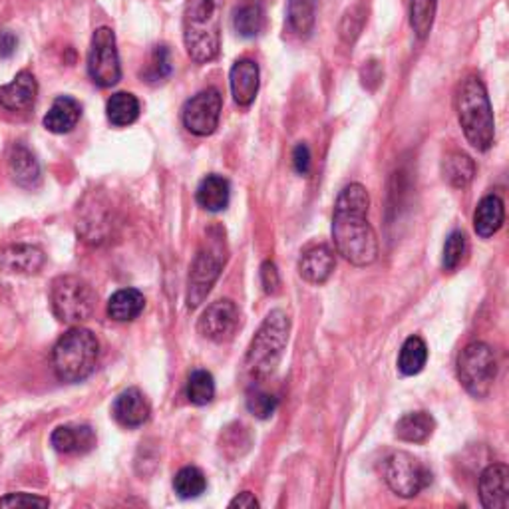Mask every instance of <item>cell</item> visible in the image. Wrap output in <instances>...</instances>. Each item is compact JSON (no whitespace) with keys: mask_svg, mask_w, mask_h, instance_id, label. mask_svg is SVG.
Returning <instances> with one entry per match:
<instances>
[{"mask_svg":"<svg viewBox=\"0 0 509 509\" xmlns=\"http://www.w3.org/2000/svg\"><path fill=\"white\" fill-rule=\"evenodd\" d=\"M50 304L56 319L62 323L88 321L95 309V293L80 277L66 275L52 281Z\"/></svg>","mask_w":509,"mask_h":509,"instance_id":"52a82bcc","label":"cell"},{"mask_svg":"<svg viewBox=\"0 0 509 509\" xmlns=\"http://www.w3.org/2000/svg\"><path fill=\"white\" fill-rule=\"evenodd\" d=\"M88 74L100 88H112L122 78L116 34L108 26H100L94 31L88 52Z\"/></svg>","mask_w":509,"mask_h":509,"instance_id":"30bf717a","label":"cell"},{"mask_svg":"<svg viewBox=\"0 0 509 509\" xmlns=\"http://www.w3.org/2000/svg\"><path fill=\"white\" fill-rule=\"evenodd\" d=\"M44 265L42 249L34 245H13L0 257V267L8 273L16 275H34Z\"/></svg>","mask_w":509,"mask_h":509,"instance_id":"44dd1931","label":"cell"},{"mask_svg":"<svg viewBox=\"0 0 509 509\" xmlns=\"http://www.w3.org/2000/svg\"><path fill=\"white\" fill-rule=\"evenodd\" d=\"M334 253L329 245H314L306 249L299 261V273L306 283L323 285L334 271Z\"/></svg>","mask_w":509,"mask_h":509,"instance_id":"ac0fdd59","label":"cell"},{"mask_svg":"<svg viewBox=\"0 0 509 509\" xmlns=\"http://www.w3.org/2000/svg\"><path fill=\"white\" fill-rule=\"evenodd\" d=\"M100 342L95 334L82 326H72L52 349V370L66 384L84 382L98 367Z\"/></svg>","mask_w":509,"mask_h":509,"instance_id":"5b68a950","label":"cell"},{"mask_svg":"<svg viewBox=\"0 0 509 509\" xmlns=\"http://www.w3.org/2000/svg\"><path fill=\"white\" fill-rule=\"evenodd\" d=\"M239 323H241V314H239L237 304L233 301L223 299L207 306L197 323V331L207 341L227 342L235 336Z\"/></svg>","mask_w":509,"mask_h":509,"instance_id":"7c38bea8","label":"cell"},{"mask_svg":"<svg viewBox=\"0 0 509 509\" xmlns=\"http://www.w3.org/2000/svg\"><path fill=\"white\" fill-rule=\"evenodd\" d=\"M233 28L241 38H255L265 28V8L259 3H247L233 13Z\"/></svg>","mask_w":509,"mask_h":509,"instance_id":"f1b7e54d","label":"cell"},{"mask_svg":"<svg viewBox=\"0 0 509 509\" xmlns=\"http://www.w3.org/2000/svg\"><path fill=\"white\" fill-rule=\"evenodd\" d=\"M221 108H223V98H221L217 88L201 90L184 105V112H181L184 126L194 133V136H211L219 126Z\"/></svg>","mask_w":509,"mask_h":509,"instance_id":"8fae6325","label":"cell"},{"mask_svg":"<svg viewBox=\"0 0 509 509\" xmlns=\"http://www.w3.org/2000/svg\"><path fill=\"white\" fill-rule=\"evenodd\" d=\"M261 283L267 295H277L281 289V275L277 271V265L273 261H265L261 265Z\"/></svg>","mask_w":509,"mask_h":509,"instance_id":"f35d334b","label":"cell"},{"mask_svg":"<svg viewBox=\"0 0 509 509\" xmlns=\"http://www.w3.org/2000/svg\"><path fill=\"white\" fill-rule=\"evenodd\" d=\"M438 0H410V26L420 41H426L436 18Z\"/></svg>","mask_w":509,"mask_h":509,"instance_id":"f546056e","label":"cell"},{"mask_svg":"<svg viewBox=\"0 0 509 509\" xmlns=\"http://www.w3.org/2000/svg\"><path fill=\"white\" fill-rule=\"evenodd\" d=\"M229 507L257 509V507H259V502H257V497H255L251 492H243V494H239L235 499H232V502H229Z\"/></svg>","mask_w":509,"mask_h":509,"instance_id":"b9f144b4","label":"cell"},{"mask_svg":"<svg viewBox=\"0 0 509 509\" xmlns=\"http://www.w3.org/2000/svg\"><path fill=\"white\" fill-rule=\"evenodd\" d=\"M384 479L400 497H414L432 482V472L408 451H394L384 459Z\"/></svg>","mask_w":509,"mask_h":509,"instance_id":"9c48e42d","label":"cell"},{"mask_svg":"<svg viewBox=\"0 0 509 509\" xmlns=\"http://www.w3.org/2000/svg\"><path fill=\"white\" fill-rule=\"evenodd\" d=\"M368 207L370 195L360 184L344 187L334 205V247L349 263L357 267H367L378 257V239L368 223Z\"/></svg>","mask_w":509,"mask_h":509,"instance_id":"6da1fadb","label":"cell"},{"mask_svg":"<svg viewBox=\"0 0 509 509\" xmlns=\"http://www.w3.org/2000/svg\"><path fill=\"white\" fill-rule=\"evenodd\" d=\"M428 362V347L420 336H410L406 342L402 344L400 357H398V370L404 377H416L424 370Z\"/></svg>","mask_w":509,"mask_h":509,"instance_id":"83f0119b","label":"cell"},{"mask_svg":"<svg viewBox=\"0 0 509 509\" xmlns=\"http://www.w3.org/2000/svg\"><path fill=\"white\" fill-rule=\"evenodd\" d=\"M291 321L289 314L281 309H275L267 314L263 324L259 326L245 354V372L253 380H265L277 370L278 362L289 342Z\"/></svg>","mask_w":509,"mask_h":509,"instance_id":"277c9868","label":"cell"},{"mask_svg":"<svg viewBox=\"0 0 509 509\" xmlns=\"http://www.w3.org/2000/svg\"><path fill=\"white\" fill-rule=\"evenodd\" d=\"M112 414L123 428H140L150 420V400L140 388H128L114 400Z\"/></svg>","mask_w":509,"mask_h":509,"instance_id":"4fadbf2b","label":"cell"},{"mask_svg":"<svg viewBox=\"0 0 509 509\" xmlns=\"http://www.w3.org/2000/svg\"><path fill=\"white\" fill-rule=\"evenodd\" d=\"M8 174H11L16 186L36 189L42 179L41 161L36 159L34 151L26 148L24 143H14L11 151H8Z\"/></svg>","mask_w":509,"mask_h":509,"instance_id":"9a60e30c","label":"cell"},{"mask_svg":"<svg viewBox=\"0 0 509 509\" xmlns=\"http://www.w3.org/2000/svg\"><path fill=\"white\" fill-rule=\"evenodd\" d=\"M229 84H232L233 100L247 108L257 98L259 92V66L255 60L241 59L233 64L232 74H229Z\"/></svg>","mask_w":509,"mask_h":509,"instance_id":"e0dca14e","label":"cell"},{"mask_svg":"<svg viewBox=\"0 0 509 509\" xmlns=\"http://www.w3.org/2000/svg\"><path fill=\"white\" fill-rule=\"evenodd\" d=\"M187 400L195 406H205L215 398L214 374L207 370H194L187 378Z\"/></svg>","mask_w":509,"mask_h":509,"instance_id":"1f68e13d","label":"cell"},{"mask_svg":"<svg viewBox=\"0 0 509 509\" xmlns=\"http://www.w3.org/2000/svg\"><path fill=\"white\" fill-rule=\"evenodd\" d=\"M458 378L474 398H486L497 378V360L486 342H472L458 357Z\"/></svg>","mask_w":509,"mask_h":509,"instance_id":"ba28073f","label":"cell"},{"mask_svg":"<svg viewBox=\"0 0 509 509\" xmlns=\"http://www.w3.org/2000/svg\"><path fill=\"white\" fill-rule=\"evenodd\" d=\"M143 306H146V299L138 289H122L110 296L108 314L118 323H130L138 319Z\"/></svg>","mask_w":509,"mask_h":509,"instance_id":"d4e9b609","label":"cell"},{"mask_svg":"<svg viewBox=\"0 0 509 509\" xmlns=\"http://www.w3.org/2000/svg\"><path fill=\"white\" fill-rule=\"evenodd\" d=\"M174 489L181 499H195L207 489L205 474L195 466L181 468L174 477Z\"/></svg>","mask_w":509,"mask_h":509,"instance_id":"d6a6232c","label":"cell"},{"mask_svg":"<svg viewBox=\"0 0 509 509\" xmlns=\"http://www.w3.org/2000/svg\"><path fill=\"white\" fill-rule=\"evenodd\" d=\"M505 207L499 195H486L479 201L474 214V229L479 237H494L504 225Z\"/></svg>","mask_w":509,"mask_h":509,"instance_id":"7402d4cb","label":"cell"},{"mask_svg":"<svg viewBox=\"0 0 509 509\" xmlns=\"http://www.w3.org/2000/svg\"><path fill=\"white\" fill-rule=\"evenodd\" d=\"M436 430V420L430 412H410L396 422V438L408 444H424Z\"/></svg>","mask_w":509,"mask_h":509,"instance_id":"603a6c76","label":"cell"},{"mask_svg":"<svg viewBox=\"0 0 509 509\" xmlns=\"http://www.w3.org/2000/svg\"><path fill=\"white\" fill-rule=\"evenodd\" d=\"M50 502L46 497L18 492V494H8L0 497V507H48Z\"/></svg>","mask_w":509,"mask_h":509,"instance_id":"74e56055","label":"cell"},{"mask_svg":"<svg viewBox=\"0 0 509 509\" xmlns=\"http://www.w3.org/2000/svg\"><path fill=\"white\" fill-rule=\"evenodd\" d=\"M223 0H187L184 8V42L195 64L214 62L221 52Z\"/></svg>","mask_w":509,"mask_h":509,"instance_id":"7a4b0ae2","label":"cell"},{"mask_svg":"<svg viewBox=\"0 0 509 509\" xmlns=\"http://www.w3.org/2000/svg\"><path fill=\"white\" fill-rule=\"evenodd\" d=\"M169 74H171V60H169L168 46H156V50L151 54V62L143 76H146L148 82H161L166 80Z\"/></svg>","mask_w":509,"mask_h":509,"instance_id":"d590c367","label":"cell"},{"mask_svg":"<svg viewBox=\"0 0 509 509\" xmlns=\"http://www.w3.org/2000/svg\"><path fill=\"white\" fill-rule=\"evenodd\" d=\"M195 197L201 207L211 211V214H217V211L227 209L229 199H232V186L223 176H207L199 184Z\"/></svg>","mask_w":509,"mask_h":509,"instance_id":"cb8c5ba5","label":"cell"},{"mask_svg":"<svg viewBox=\"0 0 509 509\" xmlns=\"http://www.w3.org/2000/svg\"><path fill=\"white\" fill-rule=\"evenodd\" d=\"M469 253V243L464 232H454L450 233L444 245V257H441V265L446 271H456V268L466 261Z\"/></svg>","mask_w":509,"mask_h":509,"instance_id":"836d02e7","label":"cell"},{"mask_svg":"<svg viewBox=\"0 0 509 509\" xmlns=\"http://www.w3.org/2000/svg\"><path fill=\"white\" fill-rule=\"evenodd\" d=\"M441 174H444V179L451 187L464 189L474 181L476 163L472 158L466 156V153L454 151V153H450V156H446L444 161H441Z\"/></svg>","mask_w":509,"mask_h":509,"instance_id":"4316f807","label":"cell"},{"mask_svg":"<svg viewBox=\"0 0 509 509\" xmlns=\"http://www.w3.org/2000/svg\"><path fill=\"white\" fill-rule=\"evenodd\" d=\"M105 114L112 126H132L140 118V100L130 92H116L105 104Z\"/></svg>","mask_w":509,"mask_h":509,"instance_id":"484cf974","label":"cell"},{"mask_svg":"<svg viewBox=\"0 0 509 509\" xmlns=\"http://www.w3.org/2000/svg\"><path fill=\"white\" fill-rule=\"evenodd\" d=\"M217 235H214V229L207 233L205 245L199 249L194 263L189 268L187 278V306L189 309H197V306L207 299V295L214 289L217 278L223 271L227 261V245H225V233L217 227Z\"/></svg>","mask_w":509,"mask_h":509,"instance_id":"8992f818","label":"cell"},{"mask_svg":"<svg viewBox=\"0 0 509 509\" xmlns=\"http://www.w3.org/2000/svg\"><path fill=\"white\" fill-rule=\"evenodd\" d=\"M18 41L13 32H0V59H11L16 52Z\"/></svg>","mask_w":509,"mask_h":509,"instance_id":"60d3db41","label":"cell"},{"mask_svg":"<svg viewBox=\"0 0 509 509\" xmlns=\"http://www.w3.org/2000/svg\"><path fill=\"white\" fill-rule=\"evenodd\" d=\"M293 166L296 169V174L306 176L311 171V150L306 143H299L293 150Z\"/></svg>","mask_w":509,"mask_h":509,"instance_id":"ab89813d","label":"cell"},{"mask_svg":"<svg viewBox=\"0 0 509 509\" xmlns=\"http://www.w3.org/2000/svg\"><path fill=\"white\" fill-rule=\"evenodd\" d=\"M82 105L72 95H59L44 116V128L52 133H68L78 126Z\"/></svg>","mask_w":509,"mask_h":509,"instance_id":"ffe728a7","label":"cell"},{"mask_svg":"<svg viewBox=\"0 0 509 509\" xmlns=\"http://www.w3.org/2000/svg\"><path fill=\"white\" fill-rule=\"evenodd\" d=\"M362 24H364V13L360 8H350V11L344 14L342 23H341V36L344 42L352 44L357 41L360 31H362Z\"/></svg>","mask_w":509,"mask_h":509,"instance_id":"8d00e7d4","label":"cell"},{"mask_svg":"<svg viewBox=\"0 0 509 509\" xmlns=\"http://www.w3.org/2000/svg\"><path fill=\"white\" fill-rule=\"evenodd\" d=\"M458 120L466 140L477 151H487L495 138L494 110L484 82L477 76H469L462 82L456 98Z\"/></svg>","mask_w":509,"mask_h":509,"instance_id":"3957f363","label":"cell"},{"mask_svg":"<svg viewBox=\"0 0 509 509\" xmlns=\"http://www.w3.org/2000/svg\"><path fill=\"white\" fill-rule=\"evenodd\" d=\"M38 95V82L32 72L23 70L14 76V80L0 86V105L11 112L31 110Z\"/></svg>","mask_w":509,"mask_h":509,"instance_id":"2e32d148","label":"cell"},{"mask_svg":"<svg viewBox=\"0 0 509 509\" xmlns=\"http://www.w3.org/2000/svg\"><path fill=\"white\" fill-rule=\"evenodd\" d=\"M245 404H247V410L251 412L255 418L268 420L277 412L278 402H277V398L273 396V394H268L263 388H255L253 386L251 390L247 392Z\"/></svg>","mask_w":509,"mask_h":509,"instance_id":"e575fe53","label":"cell"},{"mask_svg":"<svg viewBox=\"0 0 509 509\" xmlns=\"http://www.w3.org/2000/svg\"><path fill=\"white\" fill-rule=\"evenodd\" d=\"M286 18H289L291 31L306 38L311 36L314 28V5L313 0H289V6H286Z\"/></svg>","mask_w":509,"mask_h":509,"instance_id":"4dcf8cb0","label":"cell"},{"mask_svg":"<svg viewBox=\"0 0 509 509\" xmlns=\"http://www.w3.org/2000/svg\"><path fill=\"white\" fill-rule=\"evenodd\" d=\"M50 441L60 454H88L95 448V434L90 426H59Z\"/></svg>","mask_w":509,"mask_h":509,"instance_id":"d6986e66","label":"cell"},{"mask_svg":"<svg viewBox=\"0 0 509 509\" xmlns=\"http://www.w3.org/2000/svg\"><path fill=\"white\" fill-rule=\"evenodd\" d=\"M479 499L486 509H507L509 469L505 464L487 466L479 476Z\"/></svg>","mask_w":509,"mask_h":509,"instance_id":"5bb4252c","label":"cell"}]
</instances>
